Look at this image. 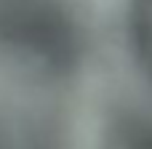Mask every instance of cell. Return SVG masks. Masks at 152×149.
Returning <instances> with one entry per match:
<instances>
[{"label":"cell","mask_w":152,"mask_h":149,"mask_svg":"<svg viewBox=\"0 0 152 149\" xmlns=\"http://www.w3.org/2000/svg\"><path fill=\"white\" fill-rule=\"evenodd\" d=\"M123 43L134 69L152 91V0H123Z\"/></svg>","instance_id":"277c9868"},{"label":"cell","mask_w":152,"mask_h":149,"mask_svg":"<svg viewBox=\"0 0 152 149\" xmlns=\"http://www.w3.org/2000/svg\"><path fill=\"white\" fill-rule=\"evenodd\" d=\"M94 149H152V96H126L110 104Z\"/></svg>","instance_id":"3957f363"},{"label":"cell","mask_w":152,"mask_h":149,"mask_svg":"<svg viewBox=\"0 0 152 149\" xmlns=\"http://www.w3.org/2000/svg\"><path fill=\"white\" fill-rule=\"evenodd\" d=\"M0 149H69V128L56 104L0 101Z\"/></svg>","instance_id":"7a4b0ae2"},{"label":"cell","mask_w":152,"mask_h":149,"mask_svg":"<svg viewBox=\"0 0 152 149\" xmlns=\"http://www.w3.org/2000/svg\"><path fill=\"white\" fill-rule=\"evenodd\" d=\"M86 27L69 0H0V67L53 91L83 67Z\"/></svg>","instance_id":"6da1fadb"}]
</instances>
